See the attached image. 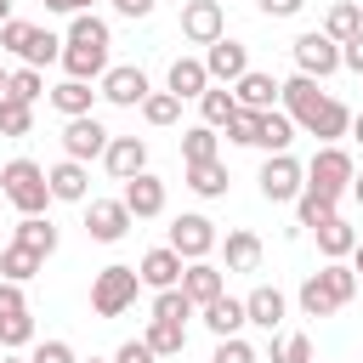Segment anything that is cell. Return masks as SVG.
<instances>
[{"label":"cell","mask_w":363,"mask_h":363,"mask_svg":"<svg viewBox=\"0 0 363 363\" xmlns=\"http://www.w3.org/2000/svg\"><path fill=\"white\" fill-rule=\"evenodd\" d=\"M278 102H284V113L295 119V130L318 136V147H335V142L352 130V108L335 102L329 91H318V79H306V74H289Z\"/></svg>","instance_id":"obj_1"},{"label":"cell","mask_w":363,"mask_h":363,"mask_svg":"<svg viewBox=\"0 0 363 363\" xmlns=\"http://www.w3.org/2000/svg\"><path fill=\"white\" fill-rule=\"evenodd\" d=\"M0 199H6L17 216H45V204H51L45 164H34V159H6V164H0Z\"/></svg>","instance_id":"obj_2"},{"label":"cell","mask_w":363,"mask_h":363,"mask_svg":"<svg viewBox=\"0 0 363 363\" xmlns=\"http://www.w3.org/2000/svg\"><path fill=\"white\" fill-rule=\"evenodd\" d=\"M136 289H142V272L125 267V261H113V267H102L91 278V312L96 318H119V312L136 306Z\"/></svg>","instance_id":"obj_3"},{"label":"cell","mask_w":363,"mask_h":363,"mask_svg":"<svg viewBox=\"0 0 363 363\" xmlns=\"http://www.w3.org/2000/svg\"><path fill=\"white\" fill-rule=\"evenodd\" d=\"M352 182H357V164H352V153L335 142V147H318L312 159H306V187L312 193H329V199H340V193H352Z\"/></svg>","instance_id":"obj_4"},{"label":"cell","mask_w":363,"mask_h":363,"mask_svg":"<svg viewBox=\"0 0 363 363\" xmlns=\"http://www.w3.org/2000/svg\"><path fill=\"white\" fill-rule=\"evenodd\" d=\"M255 182H261V199L267 204H295L301 187H306V164L295 153H267V164H261Z\"/></svg>","instance_id":"obj_5"},{"label":"cell","mask_w":363,"mask_h":363,"mask_svg":"<svg viewBox=\"0 0 363 363\" xmlns=\"http://www.w3.org/2000/svg\"><path fill=\"white\" fill-rule=\"evenodd\" d=\"M295 74H306V79H329V74H340V45L323 34V28H306V34H295Z\"/></svg>","instance_id":"obj_6"},{"label":"cell","mask_w":363,"mask_h":363,"mask_svg":"<svg viewBox=\"0 0 363 363\" xmlns=\"http://www.w3.org/2000/svg\"><path fill=\"white\" fill-rule=\"evenodd\" d=\"M170 250H176L182 261H210V250H216V221L199 216V210L176 216V221H170Z\"/></svg>","instance_id":"obj_7"},{"label":"cell","mask_w":363,"mask_h":363,"mask_svg":"<svg viewBox=\"0 0 363 363\" xmlns=\"http://www.w3.org/2000/svg\"><path fill=\"white\" fill-rule=\"evenodd\" d=\"M96 91H102V102H113V108H142V102L153 96V85H147V74H142L136 62H113Z\"/></svg>","instance_id":"obj_8"},{"label":"cell","mask_w":363,"mask_h":363,"mask_svg":"<svg viewBox=\"0 0 363 363\" xmlns=\"http://www.w3.org/2000/svg\"><path fill=\"white\" fill-rule=\"evenodd\" d=\"M108 125L96 119V113H85V119H68L62 125V159H79V164H91V159H102L108 153Z\"/></svg>","instance_id":"obj_9"},{"label":"cell","mask_w":363,"mask_h":363,"mask_svg":"<svg viewBox=\"0 0 363 363\" xmlns=\"http://www.w3.org/2000/svg\"><path fill=\"white\" fill-rule=\"evenodd\" d=\"M130 210H125V199H91L85 204V233L96 238V244H119L125 233H130Z\"/></svg>","instance_id":"obj_10"},{"label":"cell","mask_w":363,"mask_h":363,"mask_svg":"<svg viewBox=\"0 0 363 363\" xmlns=\"http://www.w3.org/2000/svg\"><path fill=\"white\" fill-rule=\"evenodd\" d=\"M182 34L193 45H216L227 34V17H221V0H187L182 6Z\"/></svg>","instance_id":"obj_11"},{"label":"cell","mask_w":363,"mask_h":363,"mask_svg":"<svg viewBox=\"0 0 363 363\" xmlns=\"http://www.w3.org/2000/svg\"><path fill=\"white\" fill-rule=\"evenodd\" d=\"M204 68H210V85H238V79L250 74V51L221 34L216 45H204Z\"/></svg>","instance_id":"obj_12"},{"label":"cell","mask_w":363,"mask_h":363,"mask_svg":"<svg viewBox=\"0 0 363 363\" xmlns=\"http://www.w3.org/2000/svg\"><path fill=\"white\" fill-rule=\"evenodd\" d=\"M119 199H125V210H130L136 221H153V216H164V182H159L153 170H142V176H130Z\"/></svg>","instance_id":"obj_13"},{"label":"cell","mask_w":363,"mask_h":363,"mask_svg":"<svg viewBox=\"0 0 363 363\" xmlns=\"http://www.w3.org/2000/svg\"><path fill=\"white\" fill-rule=\"evenodd\" d=\"M182 267H187V261H182L170 244H159V250H147V255L136 261L142 289H153V295H159V289H176V284H182Z\"/></svg>","instance_id":"obj_14"},{"label":"cell","mask_w":363,"mask_h":363,"mask_svg":"<svg viewBox=\"0 0 363 363\" xmlns=\"http://www.w3.org/2000/svg\"><path fill=\"white\" fill-rule=\"evenodd\" d=\"M227 267H210V261H187L182 267V295L193 301V306H210V301H221L227 295V278H221Z\"/></svg>","instance_id":"obj_15"},{"label":"cell","mask_w":363,"mask_h":363,"mask_svg":"<svg viewBox=\"0 0 363 363\" xmlns=\"http://www.w3.org/2000/svg\"><path fill=\"white\" fill-rule=\"evenodd\" d=\"M284 312H289V301H284V289H278V284H255V289L244 295V318H250L255 329H267V335H278Z\"/></svg>","instance_id":"obj_16"},{"label":"cell","mask_w":363,"mask_h":363,"mask_svg":"<svg viewBox=\"0 0 363 363\" xmlns=\"http://www.w3.org/2000/svg\"><path fill=\"white\" fill-rule=\"evenodd\" d=\"M102 164H108L113 182H130V176L147 170V142H142V136H113L108 153H102Z\"/></svg>","instance_id":"obj_17"},{"label":"cell","mask_w":363,"mask_h":363,"mask_svg":"<svg viewBox=\"0 0 363 363\" xmlns=\"http://www.w3.org/2000/svg\"><path fill=\"white\" fill-rule=\"evenodd\" d=\"M45 182H51V199H62V204H91V170H85L79 159L51 164V170H45Z\"/></svg>","instance_id":"obj_18"},{"label":"cell","mask_w":363,"mask_h":363,"mask_svg":"<svg viewBox=\"0 0 363 363\" xmlns=\"http://www.w3.org/2000/svg\"><path fill=\"white\" fill-rule=\"evenodd\" d=\"M233 96H238V108H255V113H272L278 108V96H284V79H272V74H261V68H250L238 85H233Z\"/></svg>","instance_id":"obj_19"},{"label":"cell","mask_w":363,"mask_h":363,"mask_svg":"<svg viewBox=\"0 0 363 363\" xmlns=\"http://www.w3.org/2000/svg\"><path fill=\"white\" fill-rule=\"evenodd\" d=\"M210 91V68H204V57H176L170 62V96H204Z\"/></svg>","instance_id":"obj_20"},{"label":"cell","mask_w":363,"mask_h":363,"mask_svg":"<svg viewBox=\"0 0 363 363\" xmlns=\"http://www.w3.org/2000/svg\"><path fill=\"white\" fill-rule=\"evenodd\" d=\"M45 96H51V108H57L62 119H85V113H91V102H96L102 91H91L85 79H62V85H51Z\"/></svg>","instance_id":"obj_21"},{"label":"cell","mask_w":363,"mask_h":363,"mask_svg":"<svg viewBox=\"0 0 363 363\" xmlns=\"http://www.w3.org/2000/svg\"><path fill=\"white\" fill-rule=\"evenodd\" d=\"M221 255H227V272H255L267 250H261V238H255L250 227H233L227 244H221Z\"/></svg>","instance_id":"obj_22"},{"label":"cell","mask_w":363,"mask_h":363,"mask_svg":"<svg viewBox=\"0 0 363 363\" xmlns=\"http://www.w3.org/2000/svg\"><path fill=\"white\" fill-rule=\"evenodd\" d=\"M204 312V329L216 335V340H233L250 318H244V301H233V295H221V301H210V306H199Z\"/></svg>","instance_id":"obj_23"},{"label":"cell","mask_w":363,"mask_h":363,"mask_svg":"<svg viewBox=\"0 0 363 363\" xmlns=\"http://www.w3.org/2000/svg\"><path fill=\"white\" fill-rule=\"evenodd\" d=\"M312 233H318V250H323V261H346V255L357 250V233L346 227V216H329V221H318Z\"/></svg>","instance_id":"obj_24"},{"label":"cell","mask_w":363,"mask_h":363,"mask_svg":"<svg viewBox=\"0 0 363 363\" xmlns=\"http://www.w3.org/2000/svg\"><path fill=\"white\" fill-rule=\"evenodd\" d=\"M295 301H301L306 318H335V312H340V301H335V289L323 284V272H306L301 289H295Z\"/></svg>","instance_id":"obj_25"},{"label":"cell","mask_w":363,"mask_h":363,"mask_svg":"<svg viewBox=\"0 0 363 363\" xmlns=\"http://www.w3.org/2000/svg\"><path fill=\"white\" fill-rule=\"evenodd\" d=\"M323 34H329L335 45L357 40V34H363V6H357V0H335V6H329V17H323Z\"/></svg>","instance_id":"obj_26"},{"label":"cell","mask_w":363,"mask_h":363,"mask_svg":"<svg viewBox=\"0 0 363 363\" xmlns=\"http://www.w3.org/2000/svg\"><path fill=\"white\" fill-rule=\"evenodd\" d=\"M238 113V96H233V85H210L204 96H199V125H210V130H227V119Z\"/></svg>","instance_id":"obj_27"},{"label":"cell","mask_w":363,"mask_h":363,"mask_svg":"<svg viewBox=\"0 0 363 363\" xmlns=\"http://www.w3.org/2000/svg\"><path fill=\"white\" fill-rule=\"evenodd\" d=\"M40 267H45V255H34L28 244H6L0 250V278H11V284H28V278H40Z\"/></svg>","instance_id":"obj_28"},{"label":"cell","mask_w":363,"mask_h":363,"mask_svg":"<svg viewBox=\"0 0 363 363\" xmlns=\"http://www.w3.org/2000/svg\"><path fill=\"white\" fill-rule=\"evenodd\" d=\"M147 346H153V357H182L187 352V323H164V318H147V335H142Z\"/></svg>","instance_id":"obj_29"},{"label":"cell","mask_w":363,"mask_h":363,"mask_svg":"<svg viewBox=\"0 0 363 363\" xmlns=\"http://www.w3.org/2000/svg\"><path fill=\"white\" fill-rule=\"evenodd\" d=\"M221 153V136L210 130V125H187L182 130V164H204V159H216Z\"/></svg>","instance_id":"obj_30"},{"label":"cell","mask_w":363,"mask_h":363,"mask_svg":"<svg viewBox=\"0 0 363 363\" xmlns=\"http://www.w3.org/2000/svg\"><path fill=\"white\" fill-rule=\"evenodd\" d=\"M187 187H193L199 199H221V193H227V164H221V159L187 164Z\"/></svg>","instance_id":"obj_31"},{"label":"cell","mask_w":363,"mask_h":363,"mask_svg":"<svg viewBox=\"0 0 363 363\" xmlns=\"http://www.w3.org/2000/svg\"><path fill=\"white\" fill-rule=\"evenodd\" d=\"M335 204H340V199H329V193H312V187H301V199H295V233H301V227H318V221H329V216H340Z\"/></svg>","instance_id":"obj_32"},{"label":"cell","mask_w":363,"mask_h":363,"mask_svg":"<svg viewBox=\"0 0 363 363\" xmlns=\"http://www.w3.org/2000/svg\"><path fill=\"white\" fill-rule=\"evenodd\" d=\"M68 45H113V34H108V23L96 17V11H79V17H68V34H62Z\"/></svg>","instance_id":"obj_33"},{"label":"cell","mask_w":363,"mask_h":363,"mask_svg":"<svg viewBox=\"0 0 363 363\" xmlns=\"http://www.w3.org/2000/svg\"><path fill=\"white\" fill-rule=\"evenodd\" d=\"M17 244H28L34 255H51V250H57V227H51V216H23V221H17Z\"/></svg>","instance_id":"obj_34"},{"label":"cell","mask_w":363,"mask_h":363,"mask_svg":"<svg viewBox=\"0 0 363 363\" xmlns=\"http://www.w3.org/2000/svg\"><path fill=\"white\" fill-rule=\"evenodd\" d=\"M62 45H68V40H57L51 28H34V40H28V51H23V68H51V62H62Z\"/></svg>","instance_id":"obj_35"},{"label":"cell","mask_w":363,"mask_h":363,"mask_svg":"<svg viewBox=\"0 0 363 363\" xmlns=\"http://www.w3.org/2000/svg\"><path fill=\"white\" fill-rule=\"evenodd\" d=\"M289 142H295V119H289L284 108H272V113L261 119V147H267V153H289Z\"/></svg>","instance_id":"obj_36"},{"label":"cell","mask_w":363,"mask_h":363,"mask_svg":"<svg viewBox=\"0 0 363 363\" xmlns=\"http://www.w3.org/2000/svg\"><path fill=\"white\" fill-rule=\"evenodd\" d=\"M142 119H147L153 130H164V125H176V119H182V96H170V91H153V96L142 102Z\"/></svg>","instance_id":"obj_37"},{"label":"cell","mask_w":363,"mask_h":363,"mask_svg":"<svg viewBox=\"0 0 363 363\" xmlns=\"http://www.w3.org/2000/svg\"><path fill=\"white\" fill-rule=\"evenodd\" d=\"M261 119H267V113L238 108V113L227 119V142H238V147H261Z\"/></svg>","instance_id":"obj_38"},{"label":"cell","mask_w":363,"mask_h":363,"mask_svg":"<svg viewBox=\"0 0 363 363\" xmlns=\"http://www.w3.org/2000/svg\"><path fill=\"white\" fill-rule=\"evenodd\" d=\"M34 130V108L17 96H0V136H28Z\"/></svg>","instance_id":"obj_39"},{"label":"cell","mask_w":363,"mask_h":363,"mask_svg":"<svg viewBox=\"0 0 363 363\" xmlns=\"http://www.w3.org/2000/svg\"><path fill=\"white\" fill-rule=\"evenodd\" d=\"M267 363H312V340L306 335H272V352H267Z\"/></svg>","instance_id":"obj_40"},{"label":"cell","mask_w":363,"mask_h":363,"mask_svg":"<svg viewBox=\"0 0 363 363\" xmlns=\"http://www.w3.org/2000/svg\"><path fill=\"white\" fill-rule=\"evenodd\" d=\"M6 96H17V102H28V108H34V102L45 96V74H40V68H11Z\"/></svg>","instance_id":"obj_41"},{"label":"cell","mask_w":363,"mask_h":363,"mask_svg":"<svg viewBox=\"0 0 363 363\" xmlns=\"http://www.w3.org/2000/svg\"><path fill=\"white\" fill-rule=\"evenodd\" d=\"M153 318H164V323H187V318H193V301L182 295V284L153 295Z\"/></svg>","instance_id":"obj_42"},{"label":"cell","mask_w":363,"mask_h":363,"mask_svg":"<svg viewBox=\"0 0 363 363\" xmlns=\"http://www.w3.org/2000/svg\"><path fill=\"white\" fill-rule=\"evenodd\" d=\"M323 284L335 289V301H340V306H346V301L357 295V272H352L346 261H323Z\"/></svg>","instance_id":"obj_43"},{"label":"cell","mask_w":363,"mask_h":363,"mask_svg":"<svg viewBox=\"0 0 363 363\" xmlns=\"http://www.w3.org/2000/svg\"><path fill=\"white\" fill-rule=\"evenodd\" d=\"M34 340V312H17V318H0V346L6 352H17V346H28Z\"/></svg>","instance_id":"obj_44"},{"label":"cell","mask_w":363,"mask_h":363,"mask_svg":"<svg viewBox=\"0 0 363 363\" xmlns=\"http://www.w3.org/2000/svg\"><path fill=\"white\" fill-rule=\"evenodd\" d=\"M210 363H261V357H255V346H250L244 335H233V340H216Z\"/></svg>","instance_id":"obj_45"},{"label":"cell","mask_w":363,"mask_h":363,"mask_svg":"<svg viewBox=\"0 0 363 363\" xmlns=\"http://www.w3.org/2000/svg\"><path fill=\"white\" fill-rule=\"evenodd\" d=\"M28 40H34V23H23V17H11V23L0 28V51H11V57H23Z\"/></svg>","instance_id":"obj_46"},{"label":"cell","mask_w":363,"mask_h":363,"mask_svg":"<svg viewBox=\"0 0 363 363\" xmlns=\"http://www.w3.org/2000/svg\"><path fill=\"white\" fill-rule=\"evenodd\" d=\"M17 312H28V295H23V284L0 278V318H17Z\"/></svg>","instance_id":"obj_47"},{"label":"cell","mask_w":363,"mask_h":363,"mask_svg":"<svg viewBox=\"0 0 363 363\" xmlns=\"http://www.w3.org/2000/svg\"><path fill=\"white\" fill-rule=\"evenodd\" d=\"M28 363H79V357H74V346H68V340H40Z\"/></svg>","instance_id":"obj_48"},{"label":"cell","mask_w":363,"mask_h":363,"mask_svg":"<svg viewBox=\"0 0 363 363\" xmlns=\"http://www.w3.org/2000/svg\"><path fill=\"white\" fill-rule=\"evenodd\" d=\"M113 363H159V357H153V346H147V340H125V346L113 352Z\"/></svg>","instance_id":"obj_49"},{"label":"cell","mask_w":363,"mask_h":363,"mask_svg":"<svg viewBox=\"0 0 363 363\" xmlns=\"http://www.w3.org/2000/svg\"><path fill=\"white\" fill-rule=\"evenodd\" d=\"M340 68H352V74H363V34L340 45Z\"/></svg>","instance_id":"obj_50"},{"label":"cell","mask_w":363,"mask_h":363,"mask_svg":"<svg viewBox=\"0 0 363 363\" xmlns=\"http://www.w3.org/2000/svg\"><path fill=\"white\" fill-rule=\"evenodd\" d=\"M301 6H306V0H261V11H267V17H295Z\"/></svg>","instance_id":"obj_51"},{"label":"cell","mask_w":363,"mask_h":363,"mask_svg":"<svg viewBox=\"0 0 363 363\" xmlns=\"http://www.w3.org/2000/svg\"><path fill=\"white\" fill-rule=\"evenodd\" d=\"M119 17H153V0H113Z\"/></svg>","instance_id":"obj_52"},{"label":"cell","mask_w":363,"mask_h":363,"mask_svg":"<svg viewBox=\"0 0 363 363\" xmlns=\"http://www.w3.org/2000/svg\"><path fill=\"white\" fill-rule=\"evenodd\" d=\"M51 11H62V17H79V11H91V0H45Z\"/></svg>","instance_id":"obj_53"},{"label":"cell","mask_w":363,"mask_h":363,"mask_svg":"<svg viewBox=\"0 0 363 363\" xmlns=\"http://www.w3.org/2000/svg\"><path fill=\"white\" fill-rule=\"evenodd\" d=\"M352 272H357V289H363V238H357V250H352Z\"/></svg>","instance_id":"obj_54"},{"label":"cell","mask_w":363,"mask_h":363,"mask_svg":"<svg viewBox=\"0 0 363 363\" xmlns=\"http://www.w3.org/2000/svg\"><path fill=\"white\" fill-rule=\"evenodd\" d=\"M352 142L363 147V113H352Z\"/></svg>","instance_id":"obj_55"},{"label":"cell","mask_w":363,"mask_h":363,"mask_svg":"<svg viewBox=\"0 0 363 363\" xmlns=\"http://www.w3.org/2000/svg\"><path fill=\"white\" fill-rule=\"evenodd\" d=\"M6 23H11V0H0V28H6Z\"/></svg>","instance_id":"obj_56"},{"label":"cell","mask_w":363,"mask_h":363,"mask_svg":"<svg viewBox=\"0 0 363 363\" xmlns=\"http://www.w3.org/2000/svg\"><path fill=\"white\" fill-rule=\"evenodd\" d=\"M352 199H357V204H363V176H357V182H352Z\"/></svg>","instance_id":"obj_57"},{"label":"cell","mask_w":363,"mask_h":363,"mask_svg":"<svg viewBox=\"0 0 363 363\" xmlns=\"http://www.w3.org/2000/svg\"><path fill=\"white\" fill-rule=\"evenodd\" d=\"M6 85H11V74H6V68H0V96H6Z\"/></svg>","instance_id":"obj_58"},{"label":"cell","mask_w":363,"mask_h":363,"mask_svg":"<svg viewBox=\"0 0 363 363\" xmlns=\"http://www.w3.org/2000/svg\"><path fill=\"white\" fill-rule=\"evenodd\" d=\"M0 363H23V357H0Z\"/></svg>","instance_id":"obj_59"},{"label":"cell","mask_w":363,"mask_h":363,"mask_svg":"<svg viewBox=\"0 0 363 363\" xmlns=\"http://www.w3.org/2000/svg\"><path fill=\"white\" fill-rule=\"evenodd\" d=\"M91 363H102V357H91Z\"/></svg>","instance_id":"obj_60"},{"label":"cell","mask_w":363,"mask_h":363,"mask_svg":"<svg viewBox=\"0 0 363 363\" xmlns=\"http://www.w3.org/2000/svg\"><path fill=\"white\" fill-rule=\"evenodd\" d=\"M312 363H318V357H312Z\"/></svg>","instance_id":"obj_61"}]
</instances>
